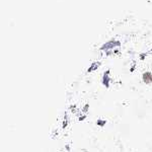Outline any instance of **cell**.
<instances>
[{"instance_id":"4","label":"cell","mask_w":152,"mask_h":152,"mask_svg":"<svg viewBox=\"0 0 152 152\" xmlns=\"http://www.w3.org/2000/svg\"><path fill=\"white\" fill-rule=\"evenodd\" d=\"M88 110H89V103H86L85 104H84V107H82V110H81V112H82V113H87V112H88Z\"/></svg>"},{"instance_id":"1","label":"cell","mask_w":152,"mask_h":152,"mask_svg":"<svg viewBox=\"0 0 152 152\" xmlns=\"http://www.w3.org/2000/svg\"><path fill=\"white\" fill-rule=\"evenodd\" d=\"M108 73H110V70H107L103 76V84L106 86V87L110 86V82H111V77L108 76Z\"/></svg>"},{"instance_id":"3","label":"cell","mask_w":152,"mask_h":152,"mask_svg":"<svg viewBox=\"0 0 152 152\" xmlns=\"http://www.w3.org/2000/svg\"><path fill=\"white\" fill-rule=\"evenodd\" d=\"M106 124H107V121L104 120V119L98 118V119L96 120V125H97V126H99V127H103Z\"/></svg>"},{"instance_id":"6","label":"cell","mask_w":152,"mask_h":152,"mask_svg":"<svg viewBox=\"0 0 152 152\" xmlns=\"http://www.w3.org/2000/svg\"><path fill=\"white\" fill-rule=\"evenodd\" d=\"M97 66H98V63H93L91 66H90V68L88 69V72H90V71H92V70H94L95 68H97Z\"/></svg>"},{"instance_id":"2","label":"cell","mask_w":152,"mask_h":152,"mask_svg":"<svg viewBox=\"0 0 152 152\" xmlns=\"http://www.w3.org/2000/svg\"><path fill=\"white\" fill-rule=\"evenodd\" d=\"M143 81L147 83V84H149V83L152 82V74L150 72H145V73H143Z\"/></svg>"},{"instance_id":"5","label":"cell","mask_w":152,"mask_h":152,"mask_svg":"<svg viewBox=\"0 0 152 152\" xmlns=\"http://www.w3.org/2000/svg\"><path fill=\"white\" fill-rule=\"evenodd\" d=\"M67 125H68V118H67V116H65L63 123H62V128H66Z\"/></svg>"},{"instance_id":"7","label":"cell","mask_w":152,"mask_h":152,"mask_svg":"<svg viewBox=\"0 0 152 152\" xmlns=\"http://www.w3.org/2000/svg\"><path fill=\"white\" fill-rule=\"evenodd\" d=\"M85 118H86V116H85V114H84V115H82L81 117H79V121H82V120H84Z\"/></svg>"}]
</instances>
